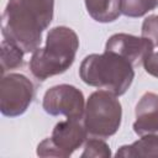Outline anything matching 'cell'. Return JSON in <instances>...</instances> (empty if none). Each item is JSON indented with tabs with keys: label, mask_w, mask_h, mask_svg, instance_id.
<instances>
[{
	"label": "cell",
	"mask_w": 158,
	"mask_h": 158,
	"mask_svg": "<svg viewBox=\"0 0 158 158\" xmlns=\"http://www.w3.org/2000/svg\"><path fill=\"white\" fill-rule=\"evenodd\" d=\"M42 106L52 116L63 115L67 118L80 120L85 110L84 95L73 85L59 84L46 91Z\"/></svg>",
	"instance_id": "cell-7"
},
{
	"label": "cell",
	"mask_w": 158,
	"mask_h": 158,
	"mask_svg": "<svg viewBox=\"0 0 158 158\" xmlns=\"http://www.w3.org/2000/svg\"><path fill=\"white\" fill-rule=\"evenodd\" d=\"M121 118L122 107L116 95L98 90L89 96L83 115V125L88 135L105 139L118 131Z\"/></svg>",
	"instance_id": "cell-4"
},
{
	"label": "cell",
	"mask_w": 158,
	"mask_h": 158,
	"mask_svg": "<svg viewBox=\"0 0 158 158\" xmlns=\"http://www.w3.org/2000/svg\"><path fill=\"white\" fill-rule=\"evenodd\" d=\"M79 40L77 33L67 26H57L49 30L46 46L37 48L30 60L32 75L43 81L49 77L64 73L74 63Z\"/></svg>",
	"instance_id": "cell-2"
},
{
	"label": "cell",
	"mask_w": 158,
	"mask_h": 158,
	"mask_svg": "<svg viewBox=\"0 0 158 158\" xmlns=\"http://www.w3.org/2000/svg\"><path fill=\"white\" fill-rule=\"evenodd\" d=\"M116 157L125 158H157L158 157V136H142L141 139L132 144L122 146L117 149Z\"/></svg>",
	"instance_id": "cell-10"
},
{
	"label": "cell",
	"mask_w": 158,
	"mask_h": 158,
	"mask_svg": "<svg viewBox=\"0 0 158 158\" xmlns=\"http://www.w3.org/2000/svg\"><path fill=\"white\" fill-rule=\"evenodd\" d=\"M153 48L154 46L148 40L127 33H115L105 44L106 52H111L125 58L133 67L143 63L144 58L153 52Z\"/></svg>",
	"instance_id": "cell-8"
},
{
	"label": "cell",
	"mask_w": 158,
	"mask_h": 158,
	"mask_svg": "<svg viewBox=\"0 0 158 158\" xmlns=\"http://www.w3.org/2000/svg\"><path fill=\"white\" fill-rule=\"evenodd\" d=\"M142 37L148 40L154 47L158 46V15H151L142 23Z\"/></svg>",
	"instance_id": "cell-15"
},
{
	"label": "cell",
	"mask_w": 158,
	"mask_h": 158,
	"mask_svg": "<svg viewBox=\"0 0 158 158\" xmlns=\"http://www.w3.org/2000/svg\"><path fill=\"white\" fill-rule=\"evenodd\" d=\"M23 54L25 52L12 42L2 40L1 42V74H5L7 70L16 69L23 65Z\"/></svg>",
	"instance_id": "cell-12"
},
{
	"label": "cell",
	"mask_w": 158,
	"mask_h": 158,
	"mask_svg": "<svg viewBox=\"0 0 158 158\" xmlns=\"http://www.w3.org/2000/svg\"><path fill=\"white\" fill-rule=\"evenodd\" d=\"M35 99L32 81L17 73L4 75L0 81V111L4 116L16 117L22 115Z\"/></svg>",
	"instance_id": "cell-6"
},
{
	"label": "cell",
	"mask_w": 158,
	"mask_h": 158,
	"mask_svg": "<svg viewBox=\"0 0 158 158\" xmlns=\"http://www.w3.org/2000/svg\"><path fill=\"white\" fill-rule=\"evenodd\" d=\"M88 132L79 122V120L68 118L58 122L52 136L43 139L37 147V156L40 157H70L78 148L86 142Z\"/></svg>",
	"instance_id": "cell-5"
},
{
	"label": "cell",
	"mask_w": 158,
	"mask_h": 158,
	"mask_svg": "<svg viewBox=\"0 0 158 158\" xmlns=\"http://www.w3.org/2000/svg\"><path fill=\"white\" fill-rule=\"evenodd\" d=\"M79 75L85 84L120 96L131 86L135 70L128 60L105 51L86 56L80 64Z\"/></svg>",
	"instance_id": "cell-3"
},
{
	"label": "cell",
	"mask_w": 158,
	"mask_h": 158,
	"mask_svg": "<svg viewBox=\"0 0 158 158\" xmlns=\"http://www.w3.org/2000/svg\"><path fill=\"white\" fill-rule=\"evenodd\" d=\"M110 156H111V151H110L109 144L105 141H102V138L94 137V138H90L89 141L85 142L84 151H83L80 157L81 158H89V157L106 158Z\"/></svg>",
	"instance_id": "cell-14"
},
{
	"label": "cell",
	"mask_w": 158,
	"mask_h": 158,
	"mask_svg": "<svg viewBox=\"0 0 158 158\" xmlns=\"http://www.w3.org/2000/svg\"><path fill=\"white\" fill-rule=\"evenodd\" d=\"M89 15L98 22H112L121 15L120 0H85Z\"/></svg>",
	"instance_id": "cell-11"
},
{
	"label": "cell",
	"mask_w": 158,
	"mask_h": 158,
	"mask_svg": "<svg viewBox=\"0 0 158 158\" xmlns=\"http://www.w3.org/2000/svg\"><path fill=\"white\" fill-rule=\"evenodd\" d=\"M53 10L54 0H9L2 14L4 40L25 53L35 52L42 42V32L52 22Z\"/></svg>",
	"instance_id": "cell-1"
},
{
	"label": "cell",
	"mask_w": 158,
	"mask_h": 158,
	"mask_svg": "<svg viewBox=\"0 0 158 158\" xmlns=\"http://www.w3.org/2000/svg\"><path fill=\"white\" fill-rule=\"evenodd\" d=\"M121 14L128 17H141L148 11L154 10L156 5L152 0H120Z\"/></svg>",
	"instance_id": "cell-13"
},
{
	"label": "cell",
	"mask_w": 158,
	"mask_h": 158,
	"mask_svg": "<svg viewBox=\"0 0 158 158\" xmlns=\"http://www.w3.org/2000/svg\"><path fill=\"white\" fill-rule=\"evenodd\" d=\"M133 131L139 137L158 136V94L146 93L136 105Z\"/></svg>",
	"instance_id": "cell-9"
},
{
	"label": "cell",
	"mask_w": 158,
	"mask_h": 158,
	"mask_svg": "<svg viewBox=\"0 0 158 158\" xmlns=\"http://www.w3.org/2000/svg\"><path fill=\"white\" fill-rule=\"evenodd\" d=\"M153 1V4L156 5V7H158V0H152Z\"/></svg>",
	"instance_id": "cell-17"
},
{
	"label": "cell",
	"mask_w": 158,
	"mask_h": 158,
	"mask_svg": "<svg viewBox=\"0 0 158 158\" xmlns=\"http://www.w3.org/2000/svg\"><path fill=\"white\" fill-rule=\"evenodd\" d=\"M143 67H144V70L151 74L152 77H156L158 78V52H152L149 53L144 60H143Z\"/></svg>",
	"instance_id": "cell-16"
}]
</instances>
